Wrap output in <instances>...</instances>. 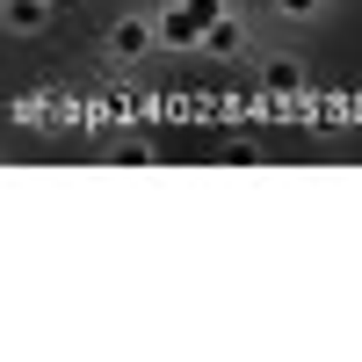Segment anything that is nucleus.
<instances>
[{
    "instance_id": "obj_1",
    "label": "nucleus",
    "mask_w": 362,
    "mask_h": 362,
    "mask_svg": "<svg viewBox=\"0 0 362 362\" xmlns=\"http://www.w3.org/2000/svg\"><path fill=\"white\" fill-rule=\"evenodd\" d=\"M153 51H160L153 8H131V15H116V22L102 29V66H109V73H131V66H145Z\"/></svg>"
},
{
    "instance_id": "obj_3",
    "label": "nucleus",
    "mask_w": 362,
    "mask_h": 362,
    "mask_svg": "<svg viewBox=\"0 0 362 362\" xmlns=\"http://www.w3.org/2000/svg\"><path fill=\"white\" fill-rule=\"evenodd\" d=\"M312 73H305V58L297 51H268L261 58V95H305Z\"/></svg>"
},
{
    "instance_id": "obj_5",
    "label": "nucleus",
    "mask_w": 362,
    "mask_h": 362,
    "mask_svg": "<svg viewBox=\"0 0 362 362\" xmlns=\"http://www.w3.org/2000/svg\"><path fill=\"white\" fill-rule=\"evenodd\" d=\"M268 8H276V22H326V8H334V0H268Z\"/></svg>"
},
{
    "instance_id": "obj_6",
    "label": "nucleus",
    "mask_w": 362,
    "mask_h": 362,
    "mask_svg": "<svg viewBox=\"0 0 362 362\" xmlns=\"http://www.w3.org/2000/svg\"><path fill=\"white\" fill-rule=\"evenodd\" d=\"M109 153L116 160H153V145H145V138H109Z\"/></svg>"
},
{
    "instance_id": "obj_4",
    "label": "nucleus",
    "mask_w": 362,
    "mask_h": 362,
    "mask_svg": "<svg viewBox=\"0 0 362 362\" xmlns=\"http://www.w3.org/2000/svg\"><path fill=\"white\" fill-rule=\"evenodd\" d=\"M196 51L247 58V51H254V37H247V22H239V15H210V22H203V37H196Z\"/></svg>"
},
{
    "instance_id": "obj_2",
    "label": "nucleus",
    "mask_w": 362,
    "mask_h": 362,
    "mask_svg": "<svg viewBox=\"0 0 362 362\" xmlns=\"http://www.w3.org/2000/svg\"><path fill=\"white\" fill-rule=\"evenodd\" d=\"M58 15V0H0V37H22V44H37L44 29Z\"/></svg>"
}]
</instances>
